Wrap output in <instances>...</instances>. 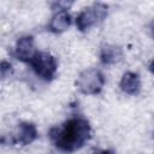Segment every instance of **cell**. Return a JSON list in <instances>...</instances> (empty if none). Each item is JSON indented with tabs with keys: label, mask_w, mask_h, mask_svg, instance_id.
<instances>
[{
	"label": "cell",
	"mask_w": 154,
	"mask_h": 154,
	"mask_svg": "<svg viewBox=\"0 0 154 154\" xmlns=\"http://www.w3.org/2000/svg\"><path fill=\"white\" fill-rule=\"evenodd\" d=\"M107 13L108 6L106 4L95 2L79 12L76 18V26L79 31H87L90 28L101 23L107 17Z\"/></svg>",
	"instance_id": "3"
},
{
	"label": "cell",
	"mask_w": 154,
	"mask_h": 154,
	"mask_svg": "<svg viewBox=\"0 0 154 154\" xmlns=\"http://www.w3.org/2000/svg\"><path fill=\"white\" fill-rule=\"evenodd\" d=\"M48 136L55 148L64 153H73L83 148L91 138V126L85 118L72 117L51 128Z\"/></svg>",
	"instance_id": "1"
},
{
	"label": "cell",
	"mask_w": 154,
	"mask_h": 154,
	"mask_svg": "<svg viewBox=\"0 0 154 154\" xmlns=\"http://www.w3.org/2000/svg\"><path fill=\"white\" fill-rule=\"evenodd\" d=\"M72 23V17L67 10H57L48 23V30L54 34H61L66 31Z\"/></svg>",
	"instance_id": "7"
},
{
	"label": "cell",
	"mask_w": 154,
	"mask_h": 154,
	"mask_svg": "<svg viewBox=\"0 0 154 154\" xmlns=\"http://www.w3.org/2000/svg\"><path fill=\"white\" fill-rule=\"evenodd\" d=\"M29 64L35 75L46 82H51L57 76L58 61L55 57L48 52H37Z\"/></svg>",
	"instance_id": "4"
},
{
	"label": "cell",
	"mask_w": 154,
	"mask_h": 154,
	"mask_svg": "<svg viewBox=\"0 0 154 154\" xmlns=\"http://www.w3.org/2000/svg\"><path fill=\"white\" fill-rule=\"evenodd\" d=\"M37 137H38V131L36 125L30 122H22L17 125V129L12 136V143L28 146L31 144Z\"/></svg>",
	"instance_id": "5"
},
{
	"label": "cell",
	"mask_w": 154,
	"mask_h": 154,
	"mask_svg": "<svg viewBox=\"0 0 154 154\" xmlns=\"http://www.w3.org/2000/svg\"><path fill=\"white\" fill-rule=\"evenodd\" d=\"M106 83L105 75L99 69H87L82 71L76 81L77 89L84 95H96L101 93Z\"/></svg>",
	"instance_id": "2"
},
{
	"label": "cell",
	"mask_w": 154,
	"mask_h": 154,
	"mask_svg": "<svg viewBox=\"0 0 154 154\" xmlns=\"http://www.w3.org/2000/svg\"><path fill=\"white\" fill-rule=\"evenodd\" d=\"M12 72V65L8 61H0V79L7 77Z\"/></svg>",
	"instance_id": "10"
},
{
	"label": "cell",
	"mask_w": 154,
	"mask_h": 154,
	"mask_svg": "<svg viewBox=\"0 0 154 154\" xmlns=\"http://www.w3.org/2000/svg\"><path fill=\"white\" fill-rule=\"evenodd\" d=\"M119 87L122 91H124L128 95H137L141 91V77L137 72L128 71L125 72L119 82Z\"/></svg>",
	"instance_id": "8"
},
{
	"label": "cell",
	"mask_w": 154,
	"mask_h": 154,
	"mask_svg": "<svg viewBox=\"0 0 154 154\" xmlns=\"http://www.w3.org/2000/svg\"><path fill=\"white\" fill-rule=\"evenodd\" d=\"M123 59V49L116 45H102L100 48V60L103 65H113Z\"/></svg>",
	"instance_id": "9"
},
{
	"label": "cell",
	"mask_w": 154,
	"mask_h": 154,
	"mask_svg": "<svg viewBox=\"0 0 154 154\" xmlns=\"http://www.w3.org/2000/svg\"><path fill=\"white\" fill-rule=\"evenodd\" d=\"M99 154H116L113 150H111V149H105V150H101Z\"/></svg>",
	"instance_id": "11"
},
{
	"label": "cell",
	"mask_w": 154,
	"mask_h": 154,
	"mask_svg": "<svg viewBox=\"0 0 154 154\" xmlns=\"http://www.w3.org/2000/svg\"><path fill=\"white\" fill-rule=\"evenodd\" d=\"M37 53L35 47L34 37L30 35L22 36L17 40L16 47H14V57L23 63H30V60L34 58V55Z\"/></svg>",
	"instance_id": "6"
}]
</instances>
